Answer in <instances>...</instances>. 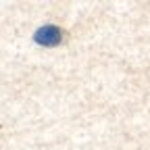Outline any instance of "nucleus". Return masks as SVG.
Wrapping results in <instances>:
<instances>
[{"label":"nucleus","mask_w":150,"mask_h":150,"mask_svg":"<svg viewBox=\"0 0 150 150\" xmlns=\"http://www.w3.org/2000/svg\"><path fill=\"white\" fill-rule=\"evenodd\" d=\"M35 40L42 42V44H56V42H61V31L56 27H44V29L38 31Z\"/></svg>","instance_id":"obj_1"}]
</instances>
